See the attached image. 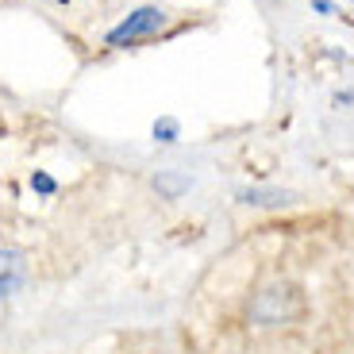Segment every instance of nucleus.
Segmentation results:
<instances>
[{
	"instance_id": "f257e3e1",
	"label": "nucleus",
	"mask_w": 354,
	"mask_h": 354,
	"mask_svg": "<svg viewBox=\"0 0 354 354\" xmlns=\"http://www.w3.org/2000/svg\"><path fill=\"white\" fill-rule=\"evenodd\" d=\"M247 312L258 328H281V324L304 319L308 301H304V292L292 281H274V285H266V289L254 292V301H250Z\"/></svg>"
},
{
	"instance_id": "f03ea898",
	"label": "nucleus",
	"mask_w": 354,
	"mask_h": 354,
	"mask_svg": "<svg viewBox=\"0 0 354 354\" xmlns=\"http://www.w3.org/2000/svg\"><path fill=\"white\" fill-rule=\"evenodd\" d=\"M162 27H166V12L154 8V4H147V8H135L131 16L120 19V24L104 35V43L115 46V50H124V46H135V43H142V39L158 35Z\"/></svg>"
},
{
	"instance_id": "7ed1b4c3",
	"label": "nucleus",
	"mask_w": 354,
	"mask_h": 354,
	"mask_svg": "<svg viewBox=\"0 0 354 354\" xmlns=\"http://www.w3.org/2000/svg\"><path fill=\"white\" fill-rule=\"evenodd\" d=\"M27 285V254L16 247H0V301L16 297Z\"/></svg>"
},
{
	"instance_id": "20e7f679",
	"label": "nucleus",
	"mask_w": 354,
	"mask_h": 354,
	"mask_svg": "<svg viewBox=\"0 0 354 354\" xmlns=\"http://www.w3.org/2000/svg\"><path fill=\"white\" fill-rule=\"evenodd\" d=\"M289 201V189H239V204H247V208H281Z\"/></svg>"
},
{
	"instance_id": "39448f33",
	"label": "nucleus",
	"mask_w": 354,
	"mask_h": 354,
	"mask_svg": "<svg viewBox=\"0 0 354 354\" xmlns=\"http://www.w3.org/2000/svg\"><path fill=\"white\" fill-rule=\"evenodd\" d=\"M189 185H193V181H189L185 174H177V169H162V174L154 177V189H158L162 201H177L181 193H189Z\"/></svg>"
},
{
	"instance_id": "423d86ee",
	"label": "nucleus",
	"mask_w": 354,
	"mask_h": 354,
	"mask_svg": "<svg viewBox=\"0 0 354 354\" xmlns=\"http://www.w3.org/2000/svg\"><path fill=\"white\" fill-rule=\"evenodd\" d=\"M151 135H154V142L169 147V142H177V139H181V124H177L174 115H162V120H154Z\"/></svg>"
},
{
	"instance_id": "0eeeda50",
	"label": "nucleus",
	"mask_w": 354,
	"mask_h": 354,
	"mask_svg": "<svg viewBox=\"0 0 354 354\" xmlns=\"http://www.w3.org/2000/svg\"><path fill=\"white\" fill-rule=\"evenodd\" d=\"M31 189H35L39 196H54L58 193V181H54L50 174H43V169H35V174H31Z\"/></svg>"
},
{
	"instance_id": "6e6552de",
	"label": "nucleus",
	"mask_w": 354,
	"mask_h": 354,
	"mask_svg": "<svg viewBox=\"0 0 354 354\" xmlns=\"http://www.w3.org/2000/svg\"><path fill=\"white\" fill-rule=\"evenodd\" d=\"M312 8L324 12V16H335V4H331V0H312Z\"/></svg>"
},
{
	"instance_id": "1a4fd4ad",
	"label": "nucleus",
	"mask_w": 354,
	"mask_h": 354,
	"mask_svg": "<svg viewBox=\"0 0 354 354\" xmlns=\"http://www.w3.org/2000/svg\"><path fill=\"white\" fill-rule=\"evenodd\" d=\"M54 4H62V0H54Z\"/></svg>"
}]
</instances>
